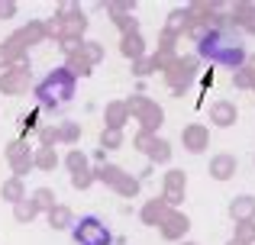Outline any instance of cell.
<instances>
[{
  "label": "cell",
  "instance_id": "cell-1",
  "mask_svg": "<svg viewBox=\"0 0 255 245\" xmlns=\"http://www.w3.org/2000/svg\"><path fill=\"white\" fill-rule=\"evenodd\" d=\"M197 58H204V62H210V65H226V68L239 71L246 65V58H249V52H246L243 36H239L236 29H217V26H210L207 36L197 42Z\"/></svg>",
  "mask_w": 255,
  "mask_h": 245
},
{
  "label": "cell",
  "instance_id": "cell-2",
  "mask_svg": "<svg viewBox=\"0 0 255 245\" xmlns=\"http://www.w3.org/2000/svg\"><path fill=\"white\" fill-rule=\"evenodd\" d=\"M36 97L45 107H65L75 97V75L68 68H55L36 84Z\"/></svg>",
  "mask_w": 255,
  "mask_h": 245
},
{
  "label": "cell",
  "instance_id": "cell-3",
  "mask_svg": "<svg viewBox=\"0 0 255 245\" xmlns=\"http://www.w3.org/2000/svg\"><path fill=\"white\" fill-rule=\"evenodd\" d=\"M71 239H75V245H113V233L107 229V223L100 216L87 213L81 220H75Z\"/></svg>",
  "mask_w": 255,
  "mask_h": 245
},
{
  "label": "cell",
  "instance_id": "cell-4",
  "mask_svg": "<svg viewBox=\"0 0 255 245\" xmlns=\"http://www.w3.org/2000/svg\"><path fill=\"white\" fill-rule=\"evenodd\" d=\"M126 110H132V113H139V120H142V132H155L158 126H162L165 120V113H162V107L158 103H152V100H142V97H132L129 103H126Z\"/></svg>",
  "mask_w": 255,
  "mask_h": 245
},
{
  "label": "cell",
  "instance_id": "cell-5",
  "mask_svg": "<svg viewBox=\"0 0 255 245\" xmlns=\"http://www.w3.org/2000/svg\"><path fill=\"white\" fill-rule=\"evenodd\" d=\"M194 78H197V58H178L168 71V84H171L174 94H181Z\"/></svg>",
  "mask_w": 255,
  "mask_h": 245
},
{
  "label": "cell",
  "instance_id": "cell-6",
  "mask_svg": "<svg viewBox=\"0 0 255 245\" xmlns=\"http://www.w3.org/2000/svg\"><path fill=\"white\" fill-rule=\"evenodd\" d=\"M187 229H191V220H187L184 213H174V210H168V216L158 223V233H162V239H168V242H184Z\"/></svg>",
  "mask_w": 255,
  "mask_h": 245
},
{
  "label": "cell",
  "instance_id": "cell-7",
  "mask_svg": "<svg viewBox=\"0 0 255 245\" xmlns=\"http://www.w3.org/2000/svg\"><path fill=\"white\" fill-rule=\"evenodd\" d=\"M181 142H184V149L187 152H204L207 145H210V129H207L204 123H191V126H184V132H181Z\"/></svg>",
  "mask_w": 255,
  "mask_h": 245
},
{
  "label": "cell",
  "instance_id": "cell-8",
  "mask_svg": "<svg viewBox=\"0 0 255 245\" xmlns=\"http://www.w3.org/2000/svg\"><path fill=\"white\" fill-rule=\"evenodd\" d=\"M184 187H187V177H184V171H168L165 174V194H162V200L168 203V207H174V203H181L184 200Z\"/></svg>",
  "mask_w": 255,
  "mask_h": 245
},
{
  "label": "cell",
  "instance_id": "cell-9",
  "mask_svg": "<svg viewBox=\"0 0 255 245\" xmlns=\"http://www.w3.org/2000/svg\"><path fill=\"white\" fill-rule=\"evenodd\" d=\"M236 168H239V162H236V155H213L210 158V177L213 181H230L233 174H236Z\"/></svg>",
  "mask_w": 255,
  "mask_h": 245
},
{
  "label": "cell",
  "instance_id": "cell-10",
  "mask_svg": "<svg viewBox=\"0 0 255 245\" xmlns=\"http://www.w3.org/2000/svg\"><path fill=\"white\" fill-rule=\"evenodd\" d=\"M26 84H29V71L26 68H13V71H3V75H0V90H3V94H19Z\"/></svg>",
  "mask_w": 255,
  "mask_h": 245
},
{
  "label": "cell",
  "instance_id": "cell-11",
  "mask_svg": "<svg viewBox=\"0 0 255 245\" xmlns=\"http://www.w3.org/2000/svg\"><path fill=\"white\" fill-rule=\"evenodd\" d=\"M236 116H239V110H236V103H230V100H217L210 107V123L213 126H233L236 123Z\"/></svg>",
  "mask_w": 255,
  "mask_h": 245
},
{
  "label": "cell",
  "instance_id": "cell-12",
  "mask_svg": "<svg viewBox=\"0 0 255 245\" xmlns=\"http://www.w3.org/2000/svg\"><path fill=\"white\" fill-rule=\"evenodd\" d=\"M230 216H233L236 223H252V220H255V197H252V194L236 197V200L230 203Z\"/></svg>",
  "mask_w": 255,
  "mask_h": 245
},
{
  "label": "cell",
  "instance_id": "cell-13",
  "mask_svg": "<svg viewBox=\"0 0 255 245\" xmlns=\"http://www.w3.org/2000/svg\"><path fill=\"white\" fill-rule=\"evenodd\" d=\"M165 216H168V203L158 200V197H155V200H149V203L142 207V223H145V226H158Z\"/></svg>",
  "mask_w": 255,
  "mask_h": 245
},
{
  "label": "cell",
  "instance_id": "cell-14",
  "mask_svg": "<svg viewBox=\"0 0 255 245\" xmlns=\"http://www.w3.org/2000/svg\"><path fill=\"white\" fill-rule=\"evenodd\" d=\"M120 52H123L126 58H132V62H139V58L145 55V42L139 32H126L123 36V45H120Z\"/></svg>",
  "mask_w": 255,
  "mask_h": 245
},
{
  "label": "cell",
  "instance_id": "cell-15",
  "mask_svg": "<svg viewBox=\"0 0 255 245\" xmlns=\"http://www.w3.org/2000/svg\"><path fill=\"white\" fill-rule=\"evenodd\" d=\"M187 23H191L187 10H174L168 16V23H165V39H178L181 32H187Z\"/></svg>",
  "mask_w": 255,
  "mask_h": 245
},
{
  "label": "cell",
  "instance_id": "cell-16",
  "mask_svg": "<svg viewBox=\"0 0 255 245\" xmlns=\"http://www.w3.org/2000/svg\"><path fill=\"white\" fill-rule=\"evenodd\" d=\"M49 223L55 229H71V226H75V213H71L68 207H58V203H55V207L49 210Z\"/></svg>",
  "mask_w": 255,
  "mask_h": 245
},
{
  "label": "cell",
  "instance_id": "cell-17",
  "mask_svg": "<svg viewBox=\"0 0 255 245\" xmlns=\"http://www.w3.org/2000/svg\"><path fill=\"white\" fill-rule=\"evenodd\" d=\"M0 194H3V200H10V203H19V200H26V194H23V181H19V177L6 181L3 187H0Z\"/></svg>",
  "mask_w": 255,
  "mask_h": 245
},
{
  "label": "cell",
  "instance_id": "cell-18",
  "mask_svg": "<svg viewBox=\"0 0 255 245\" xmlns=\"http://www.w3.org/2000/svg\"><path fill=\"white\" fill-rule=\"evenodd\" d=\"M149 158H152V162H158V164H168L171 162V145L165 142V139H155L152 149H149Z\"/></svg>",
  "mask_w": 255,
  "mask_h": 245
},
{
  "label": "cell",
  "instance_id": "cell-19",
  "mask_svg": "<svg viewBox=\"0 0 255 245\" xmlns=\"http://www.w3.org/2000/svg\"><path fill=\"white\" fill-rule=\"evenodd\" d=\"M126 116H129V110H126V103H113V107L107 110V120H110V129H123Z\"/></svg>",
  "mask_w": 255,
  "mask_h": 245
},
{
  "label": "cell",
  "instance_id": "cell-20",
  "mask_svg": "<svg viewBox=\"0 0 255 245\" xmlns=\"http://www.w3.org/2000/svg\"><path fill=\"white\" fill-rule=\"evenodd\" d=\"M32 207L36 210H52L55 207V194H52L49 187H39L36 194H32Z\"/></svg>",
  "mask_w": 255,
  "mask_h": 245
},
{
  "label": "cell",
  "instance_id": "cell-21",
  "mask_svg": "<svg viewBox=\"0 0 255 245\" xmlns=\"http://www.w3.org/2000/svg\"><path fill=\"white\" fill-rule=\"evenodd\" d=\"M113 187H117V190H120L123 197H136V194H139V181H136L132 174H123V177H120L117 184H113Z\"/></svg>",
  "mask_w": 255,
  "mask_h": 245
},
{
  "label": "cell",
  "instance_id": "cell-22",
  "mask_svg": "<svg viewBox=\"0 0 255 245\" xmlns=\"http://www.w3.org/2000/svg\"><path fill=\"white\" fill-rule=\"evenodd\" d=\"M233 242L252 245V242H255V220H252V223H239V226H236V239H233Z\"/></svg>",
  "mask_w": 255,
  "mask_h": 245
},
{
  "label": "cell",
  "instance_id": "cell-23",
  "mask_svg": "<svg viewBox=\"0 0 255 245\" xmlns=\"http://www.w3.org/2000/svg\"><path fill=\"white\" fill-rule=\"evenodd\" d=\"M100 145L104 149H120L123 145V129H104L100 132Z\"/></svg>",
  "mask_w": 255,
  "mask_h": 245
},
{
  "label": "cell",
  "instance_id": "cell-24",
  "mask_svg": "<svg viewBox=\"0 0 255 245\" xmlns=\"http://www.w3.org/2000/svg\"><path fill=\"white\" fill-rule=\"evenodd\" d=\"M68 168H71V174H84V171H87V158H84L81 149H75L68 155Z\"/></svg>",
  "mask_w": 255,
  "mask_h": 245
},
{
  "label": "cell",
  "instance_id": "cell-25",
  "mask_svg": "<svg viewBox=\"0 0 255 245\" xmlns=\"http://www.w3.org/2000/svg\"><path fill=\"white\" fill-rule=\"evenodd\" d=\"M123 174H126V171H123V168H117V164H107V168H100V171H97V177H100L104 184H117Z\"/></svg>",
  "mask_w": 255,
  "mask_h": 245
},
{
  "label": "cell",
  "instance_id": "cell-26",
  "mask_svg": "<svg viewBox=\"0 0 255 245\" xmlns=\"http://www.w3.org/2000/svg\"><path fill=\"white\" fill-rule=\"evenodd\" d=\"M36 213H39V210L32 207V200H19V203H16V220H19V223H29Z\"/></svg>",
  "mask_w": 255,
  "mask_h": 245
},
{
  "label": "cell",
  "instance_id": "cell-27",
  "mask_svg": "<svg viewBox=\"0 0 255 245\" xmlns=\"http://www.w3.org/2000/svg\"><path fill=\"white\" fill-rule=\"evenodd\" d=\"M32 162H36L39 168H55V164H58V155H55L52 149H42V152H39L36 158H32Z\"/></svg>",
  "mask_w": 255,
  "mask_h": 245
},
{
  "label": "cell",
  "instance_id": "cell-28",
  "mask_svg": "<svg viewBox=\"0 0 255 245\" xmlns=\"http://www.w3.org/2000/svg\"><path fill=\"white\" fill-rule=\"evenodd\" d=\"M233 84H236V87H243V90H252V78H249V71H246V68L233 71Z\"/></svg>",
  "mask_w": 255,
  "mask_h": 245
},
{
  "label": "cell",
  "instance_id": "cell-29",
  "mask_svg": "<svg viewBox=\"0 0 255 245\" xmlns=\"http://www.w3.org/2000/svg\"><path fill=\"white\" fill-rule=\"evenodd\" d=\"M91 181H94V177H91V171H84V174H71V184H75L78 190L91 187Z\"/></svg>",
  "mask_w": 255,
  "mask_h": 245
},
{
  "label": "cell",
  "instance_id": "cell-30",
  "mask_svg": "<svg viewBox=\"0 0 255 245\" xmlns=\"http://www.w3.org/2000/svg\"><path fill=\"white\" fill-rule=\"evenodd\" d=\"M155 68H158L155 58H149V62H136V75H139V78H145L149 71H155Z\"/></svg>",
  "mask_w": 255,
  "mask_h": 245
},
{
  "label": "cell",
  "instance_id": "cell-31",
  "mask_svg": "<svg viewBox=\"0 0 255 245\" xmlns=\"http://www.w3.org/2000/svg\"><path fill=\"white\" fill-rule=\"evenodd\" d=\"M58 136H62V139H68V142H71V139H78V126H65V129L58 132Z\"/></svg>",
  "mask_w": 255,
  "mask_h": 245
},
{
  "label": "cell",
  "instance_id": "cell-32",
  "mask_svg": "<svg viewBox=\"0 0 255 245\" xmlns=\"http://www.w3.org/2000/svg\"><path fill=\"white\" fill-rule=\"evenodd\" d=\"M13 10H16V6H13V3H0V16H10Z\"/></svg>",
  "mask_w": 255,
  "mask_h": 245
},
{
  "label": "cell",
  "instance_id": "cell-33",
  "mask_svg": "<svg viewBox=\"0 0 255 245\" xmlns=\"http://www.w3.org/2000/svg\"><path fill=\"white\" fill-rule=\"evenodd\" d=\"M178 245H197V242H187V239H184V242H178Z\"/></svg>",
  "mask_w": 255,
  "mask_h": 245
},
{
  "label": "cell",
  "instance_id": "cell-34",
  "mask_svg": "<svg viewBox=\"0 0 255 245\" xmlns=\"http://www.w3.org/2000/svg\"><path fill=\"white\" fill-rule=\"evenodd\" d=\"M249 78H252V90H255V71H252V75H249Z\"/></svg>",
  "mask_w": 255,
  "mask_h": 245
},
{
  "label": "cell",
  "instance_id": "cell-35",
  "mask_svg": "<svg viewBox=\"0 0 255 245\" xmlns=\"http://www.w3.org/2000/svg\"><path fill=\"white\" fill-rule=\"evenodd\" d=\"M226 245H239V242H233V239H230V242H226Z\"/></svg>",
  "mask_w": 255,
  "mask_h": 245
}]
</instances>
